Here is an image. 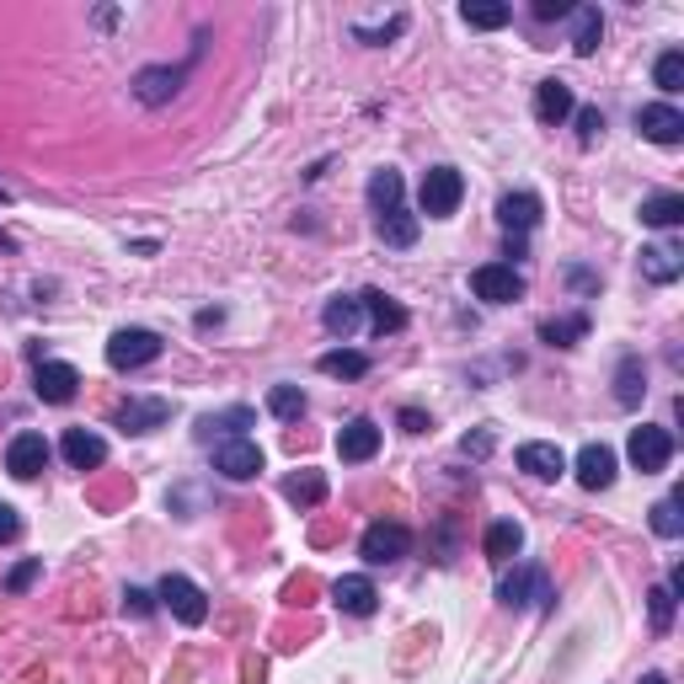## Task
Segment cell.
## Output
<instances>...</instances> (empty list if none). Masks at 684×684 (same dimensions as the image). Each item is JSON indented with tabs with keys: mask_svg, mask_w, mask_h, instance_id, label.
<instances>
[{
	"mask_svg": "<svg viewBox=\"0 0 684 684\" xmlns=\"http://www.w3.org/2000/svg\"><path fill=\"white\" fill-rule=\"evenodd\" d=\"M684 273L680 246H642V278L647 284H674Z\"/></svg>",
	"mask_w": 684,
	"mask_h": 684,
	"instance_id": "cell-21",
	"label": "cell"
},
{
	"mask_svg": "<svg viewBox=\"0 0 684 684\" xmlns=\"http://www.w3.org/2000/svg\"><path fill=\"white\" fill-rule=\"evenodd\" d=\"M471 295L487 299V305H513V299L524 295V273L513 268V263H481L471 273Z\"/></svg>",
	"mask_w": 684,
	"mask_h": 684,
	"instance_id": "cell-5",
	"label": "cell"
},
{
	"mask_svg": "<svg viewBox=\"0 0 684 684\" xmlns=\"http://www.w3.org/2000/svg\"><path fill=\"white\" fill-rule=\"evenodd\" d=\"M284 498L295 508H321L327 503V477L321 471H295V477L284 481Z\"/></svg>",
	"mask_w": 684,
	"mask_h": 684,
	"instance_id": "cell-26",
	"label": "cell"
},
{
	"mask_svg": "<svg viewBox=\"0 0 684 684\" xmlns=\"http://www.w3.org/2000/svg\"><path fill=\"white\" fill-rule=\"evenodd\" d=\"M460 17H466L471 28H481V32H498V28H508V17H513V11H508V6H492V0H466V6H460Z\"/></svg>",
	"mask_w": 684,
	"mask_h": 684,
	"instance_id": "cell-33",
	"label": "cell"
},
{
	"mask_svg": "<svg viewBox=\"0 0 684 684\" xmlns=\"http://www.w3.org/2000/svg\"><path fill=\"white\" fill-rule=\"evenodd\" d=\"M43 466H49V439H43V433H17V439L6 445V471L17 481L43 477Z\"/></svg>",
	"mask_w": 684,
	"mask_h": 684,
	"instance_id": "cell-10",
	"label": "cell"
},
{
	"mask_svg": "<svg viewBox=\"0 0 684 684\" xmlns=\"http://www.w3.org/2000/svg\"><path fill=\"white\" fill-rule=\"evenodd\" d=\"M166 417H172V401H161V396H129L119 412H113V422H119L123 433H150Z\"/></svg>",
	"mask_w": 684,
	"mask_h": 684,
	"instance_id": "cell-11",
	"label": "cell"
},
{
	"mask_svg": "<svg viewBox=\"0 0 684 684\" xmlns=\"http://www.w3.org/2000/svg\"><path fill=\"white\" fill-rule=\"evenodd\" d=\"M417 231H422L417 214H407L401 204L380 214V241H386V246H401V252H407V246H417Z\"/></svg>",
	"mask_w": 684,
	"mask_h": 684,
	"instance_id": "cell-27",
	"label": "cell"
},
{
	"mask_svg": "<svg viewBox=\"0 0 684 684\" xmlns=\"http://www.w3.org/2000/svg\"><path fill=\"white\" fill-rule=\"evenodd\" d=\"M17 535H22V513H17L11 503H0V545H6V540H17Z\"/></svg>",
	"mask_w": 684,
	"mask_h": 684,
	"instance_id": "cell-44",
	"label": "cell"
},
{
	"mask_svg": "<svg viewBox=\"0 0 684 684\" xmlns=\"http://www.w3.org/2000/svg\"><path fill=\"white\" fill-rule=\"evenodd\" d=\"M642 396H647V369H642V358L631 354V358H621V369H615V401H621V407H642Z\"/></svg>",
	"mask_w": 684,
	"mask_h": 684,
	"instance_id": "cell-25",
	"label": "cell"
},
{
	"mask_svg": "<svg viewBox=\"0 0 684 684\" xmlns=\"http://www.w3.org/2000/svg\"><path fill=\"white\" fill-rule=\"evenodd\" d=\"M150 599H155V594H145V589H123V610H129V615H134V621H145L150 610H155V604H150Z\"/></svg>",
	"mask_w": 684,
	"mask_h": 684,
	"instance_id": "cell-43",
	"label": "cell"
},
{
	"mask_svg": "<svg viewBox=\"0 0 684 684\" xmlns=\"http://www.w3.org/2000/svg\"><path fill=\"white\" fill-rule=\"evenodd\" d=\"M337 455H343L348 466H364V460H375V455H380V428H375L369 417H354V422H343V428H337Z\"/></svg>",
	"mask_w": 684,
	"mask_h": 684,
	"instance_id": "cell-12",
	"label": "cell"
},
{
	"mask_svg": "<svg viewBox=\"0 0 684 684\" xmlns=\"http://www.w3.org/2000/svg\"><path fill=\"white\" fill-rule=\"evenodd\" d=\"M578 481H583L589 492H604V487L615 481V449L610 445H583L578 449Z\"/></svg>",
	"mask_w": 684,
	"mask_h": 684,
	"instance_id": "cell-16",
	"label": "cell"
},
{
	"mask_svg": "<svg viewBox=\"0 0 684 684\" xmlns=\"http://www.w3.org/2000/svg\"><path fill=\"white\" fill-rule=\"evenodd\" d=\"M519 471H530V477H540V481H557L566 471V455L557 445H519Z\"/></svg>",
	"mask_w": 684,
	"mask_h": 684,
	"instance_id": "cell-20",
	"label": "cell"
},
{
	"mask_svg": "<svg viewBox=\"0 0 684 684\" xmlns=\"http://www.w3.org/2000/svg\"><path fill=\"white\" fill-rule=\"evenodd\" d=\"M498 599H503L508 610H545L557 594H551V578L540 566H513L503 583H498Z\"/></svg>",
	"mask_w": 684,
	"mask_h": 684,
	"instance_id": "cell-3",
	"label": "cell"
},
{
	"mask_svg": "<svg viewBox=\"0 0 684 684\" xmlns=\"http://www.w3.org/2000/svg\"><path fill=\"white\" fill-rule=\"evenodd\" d=\"M316 369L331 375V380H364V375H369V354H358V348H331V354L316 358Z\"/></svg>",
	"mask_w": 684,
	"mask_h": 684,
	"instance_id": "cell-24",
	"label": "cell"
},
{
	"mask_svg": "<svg viewBox=\"0 0 684 684\" xmlns=\"http://www.w3.org/2000/svg\"><path fill=\"white\" fill-rule=\"evenodd\" d=\"M653 81L663 91H668V96H674V91L684 86V54L680 49H668V54H657V64H653Z\"/></svg>",
	"mask_w": 684,
	"mask_h": 684,
	"instance_id": "cell-37",
	"label": "cell"
},
{
	"mask_svg": "<svg viewBox=\"0 0 684 684\" xmlns=\"http://www.w3.org/2000/svg\"><path fill=\"white\" fill-rule=\"evenodd\" d=\"M636 129H642L653 145H680L684 140V113L680 108H668V102H647V108L636 113Z\"/></svg>",
	"mask_w": 684,
	"mask_h": 684,
	"instance_id": "cell-14",
	"label": "cell"
},
{
	"mask_svg": "<svg viewBox=\"0 0 684 684\" xmlns=\"http://www.w3.org/2000/svg\"><path fill=\"white\" fill-rule=\"evenodd\" d=\"M519 545H524V530H519L513 519H498V524L487 530V557H492V562H513Z\"/></svg>",
	"mask_w": 684,
	"mask_h": 684,
	"instance_id": "cell-31",
	"label": "cell"
},
{
	"mask_svg": "<svg viewBox=\"0 0 684 684\" xmlns=\"http://www.w3.org/2000/svg\"><path fill=\"white\" fill-rule=\"evenodd\" d=\"M268 412L278 417V422H295V417L305 412V390L299 386H273L268 390Z\"/></svg>",
	"mask_w": 684,
	"mask_h": 684,
	"instance_id": "cell-34",
	"label": "cell"
},
{
	"mask_svg": "<svg viewBox=\"0 0 684 684\" xmlns=\"http://www.w3.org/2000/svg\"><path fill=\"white\" fill-rule=\"evenodd\" d=\"M38 572H43V562H38V557L17 562V566H11V578H6V594H28L32 583H38Z\"/></svg>",
	"mask_w": 684,
	"mask_h": 684,
	"instance_id": "cell-39",
	"label": "cell"
},
{
	"mask_svg": "<svg viewBox=\"0 0 684 684\" xmlns=\"http://www.w3.org/2000/svg\"><path fill=\"white\" fill-rule=\"evenodd\" d=\"M642 220L657 225V231H674L684 220V198L680 193H653V198H642Z\"/></svg>",
	"mask_w": 684,
	"mask_h": 684,
	"instance_id": "cell-29",
	"label": "cell"
},
{
	"mask_svg": "<svg viewBox=\"0 0 684 684\" xmlns=\"http://www.w3.org/2000/svg\"><path fill=\"white\" fill-rule=\"evenodd\" d=\"M460 455H466V460H487V455H492V433H487V428L466 433V439H460Z\"/></svg>",
	"mask_w": 684,
	"mask_h": 684,
	"instance_id": "cell-42",
	"label": "cell"
},
{
	"mask_svg": "<svg viewBox=\"0 0 684 684\" xmlns=\"http://www.w3.org/2000/svg\"><path fill=\"white\" fill-rule=\"evenodd\" d=\"M407 32V17H390L386 28H354L358 43H386V38H401Z\"/></svg>",
	"mask_w": 684,
	"mask_h": 684,
	"instance_id": "cell-40",
	"label": "cell"
},
{
	"mask_svg": "<svg viewBox=\"0 0 684 684\" xmlns=\"http://www.w3.org/2000/svg\"><path fill=\"white\" fill-rule=\"evenodd\" d=\"M60 449H64V460H70L75 471H96V466L108 460V439H102V433H91V428H70Z\"/></svg>",
	"mask_w": 684,
	"mask_h": 684,
	"instance_id": "cell-17",
	"label": "cell"
},
{
	"mask_svg": "<svg viewBox=\"0 0 684 684\" xmlns=\"http://www.w3.org/2000/svg\"><path fill=\"white\" fill-rule=\"evenodd\" d=\"M364 299V310H369V321H375V331L386 337V331H401L407 327V310L396 305L390 295H380V289H369V295H358Z\"/></svg>",
	"mask_w": 684,
	"mask_h": 684,
	"instance_id": "cell-28",
	"label": "cell"
},
{
	"mask_svg": "<svg viewBox=\"0 0 684 684\" xmlns=\"http://www.w3.org/2000/svg\"><path fill=\"white\" fill-rule=\"evenodd\" d=\"M566 278H572L578 289H599V278H594V273H583V268H566Z\"/></svg>",
	"mask_w": 684,
	"mask_h": 684,
	"instance_id": "cell-47",
	"label": "cell"
},
{
	"mask_svg": "<svg viewBox=\"0 0 684 684\" xmlns=\"http://www.w3.org/2000/svg\"><path fill=\"white\" fill-rule=\"evenodd\" d=\"M331 604L343 610V615H375V604H380V594H375V583L364 578V572H348V578H337L331 583Z\"/></svg>",
	"mask_w": 684,
	"mask_h": 684,
	"instance_id": "cell-15",
	"label": "cell"
},
{
	"mask_svg": "<svg viewBox=\"0 0 684 684\" xmlns=\"http://www.w3.org/2000/svg\"><path fill=\"white\" fill-rule=\"evenodd\" d=\"M647 599H653V625L657 631H668V625H674V604H680V594H674L668 583H657Z\"/></svg>",
	"mask_w": 684,
	"mask_h": 684,
	"instance_id": "cell-38",
	"label": "cell"
},
{
	"mask_svg": "<svg viewBox=\"0 0 684 684\" xmlns=\"http://www.w3.org/2000/svg\"><path fill=\"white\" fill-rule=\"evenodd\" d=\"M252 422H257V412H252V407H231V412H220V417H204V433H214V428H220L225 439H246L241 428H252Z\"/></svg>",
	"mask_w": 684,
	"mask_h": 684,
	"instance_id": "cell-35",
	"label": "cell"
},
{
	"mask_svg": "<svg viewBox=\"0 0 684 684\" xmlns=\"http://www.w3.org/2000/svg\"><path fill=\"white\" fill-rule=\"evenodd\" d=\"M625 455H631V466L642 471V477H653V471H663L668 460H674V433L668 428H631V445H625Z\"/></svg>",
	"mask_w": 684,
	"mask_h": 684,
	"instance_id": "cell-6",
	"label": "cell"
},
{
	"mask_svg": "<svg viewBox=\"0 0 684 684\" xmlns=\"http://www.w3.org/2000/svg\"><path fill=\"white\" fill-rule=\"evenodd\" d=\"M412 551V530L407 524H396V519H375L369 530H364V540H358V557L369 566H390L401 562Z\"/></svg>",
	"mask_w": 684,
	"mask_h": 684,
	"instance_id": "cell-1",
	"label": "cell"
},
{
	"mask_svg": "<svg viewBox=\"0 0 684 684\" xmlns=\"http://www.w3.org/2000/svg\"><path fill=\"white\" fill-rule=\"evenodd\" d=\"M540 337L551 348H572V343L589 337V316H551V321H540Z\"/></svg>",
	"mask_w": 684,
	"mask_h": 684,
	"instance_id": "cell-30",
	"label": "cell"
},
{
	"mask_svg": "<svg viewBox=\"0 0 684 684\" xmlns=\"http://www.w3.org/2000/svg\"><path fill=\"white\" fill-rule=\"evenodd\" d=\"M642 684H668V680H663V674H647V680H642Z\"/></svg>",
	"mask_w": 684,
	"mask_h": 684,
	"instance_id": "cell-48",
	"label": "cell"
},
{
	"mask_svg": "<svg viewBox=\"0 0 684 684\" xmlns=\"http://www.w3.org/2000/svg\"><path fill=\"white\" fill-rule=\"evenodd\" d=\"M540 214H545V204H540L535 193H508L503 204H498V220H503L508 236H524V231H535Z\"/></svg>",
	"mask_w": 684,
	"mask_h": 684,
	"instance_id": "cell-18",
	"label": "cell"
},
{
	"mask_svg": "<svg viewBox=\"0 0 684 684\" xmlns=\"http://www.w3.org/2000/svg\"><path fill=\"white\" fill-rule=\"evenodd\" d=\"M653 535H663V540H680L684 535L680 492H674V498H663V503H653Z\"/></svg>",
	"mask_w": 684,
	"mask_h": 684,
	"instance_id": "cell-36",
	"label": "cell"
},
{
	"mask_svg": "<svg viewBox=\"0 0 684 684\" xmlns=\"http://www.w3.org/2000/svg\"><path fill=\"white\" fill-rule=\"evenodd\" d=\"M150 358H161V337L150 327L113 331V343H108V364H113V369H145Z\"/></svg>",
	"mask_w": 684,
	"mask_h": 684,
	"instance_id": "cell-7",
	"label": "cell"
},
{
	"mask_svg": "<svg viewBox=\"0 0 684 684\" xmlns=\"http://www.w3.org/2000/svg\"><path fill=\"white\" fill-rule=\"evenodd\" d=\"M599 38H604V17H599V6H572V54H594Z\"/></svg>",
	"mask_w": 684,
	"mask_h": 684,
	"instance_id": "cell-22",
	"label": "cell"
},
{
	"mask_svg": "<svg viewBox=\"0 0 684 684\" xmlns=\"http://www.w3.org/2000/svg\"><path fill=\"white\" fill-rule=\"evenodd\" d=\"M32 390H38V401L64 407V401H75V390H81V369H75V364H60V358H38Z\"/></svg>",
	"mask_w": 684,
	"mask_h": 684,
	"instance_id": "cell-8",
	"label": "cell"
},
{
	"mask_svg": "<svg viewBox=\"0 0 684 684\" xmlns=\"http://www.w3.org/2000/svg\"><path fill=\"white\" fill-rule=\"evenodd\" d=\"M182 64H150V70H140L134 75V96L145 102V108H161V102H172L177 96V86H182Z\"/></svg>",
	"mask_w": 684,
	"mask_h": 684,
	"instance_id": "cell-13",
	"label": "cell"
},
{
	"mask_svg": "<svg viewBox=\"0 0 684 684\" xmlns=\"http://www.w3.org/2000/svg\"><path fill=\"white\" fill-rule=\"evenodd\" d=\"M578 113V102H572V86L566 81H540L535 86V119L540 123H562Z\"/></svg>",
	"mask_w": 684,
	"mask_h": 684,
	"instance_id": "cell-19",
	"label": "cell"
},
{
	"mask_svg": "<svg viewBox=\"0 0 684 684\" xmlns=\"http://www.w3.org/2000/svg\"><path fill=\"white\" fill-rule=\"evenodd\" d=\"M155 599H161V604H166L182 625H204L208 621L204 589H198L193 578H182V572H166V578H161V589H155Z\"/></svg>",
	"mask_w": 684,
	"mask_h": 684,
	"instance_id": "cell-4",
	"label": "cell"
},
{
	"mask_svg": "<svg viewBox=\"0 0 684 684\" xmlns=\"http://www.w3.org/2000/svg\"><path fill=\"white\" fill-rule=\"evenodd\" d=\"M460 198H466V177H460L455 166H433V172L422 177V187H417V204H422L428 220H449V214L460 208Z\"/></svg>",
	"mask_w": 684,
	"mask_h": 684,
	"instance_id": "cell-2",
	"label": "cell"
},
{
	"mask_svg": "<svg viewBox=\"0 0 684 684\" xmlns=\"http://www.w3.org/2000/svg\"><path fill=\"white\" fill-rule=\"evenodd\" d=\"M535 17L540 22H562V17H572V6L566 0H535Z\"/></svg>",
	"mask_w": 684,
	"mask_h": 684,
	"instance_id": "cell-45",
	"label": "cell"
},
{
	"mask_svg": "<svg viewBox=\"0 0 684 684\" xmlns=\"http://www.w3.org/2000/svg\"><path fill=\"white\" fill-rule=\"evenodd\" d=\"M401 428H407V433H422V428H428V417L417 412V407H407V412H401Z\"/></svg>",
	"mask_w": 684,
	"mask_h": 684,
	"instance_id": "cell-46",
	"label": "cell"
},
{
	"mask_svg": "<svg viewBox=\"0 0 684 684\" xmlns=\"http://www.w3.org/2000/svg\"><path fill=\"white\" fill-rule=\"evenodd\" d=\"M214 471L231 481H252L263 471V449L252 445V439H220L214 445Z\"/></svg>",
	"mask_w": 684,
	"mask_h": 684,
	"instance_id": "cell-9",
	"label": "cell"
},
{
	"mask_svg": "<svg viewBox=\"0 0 684 684\" xmlns=\"http://www.w3.org/2000/svg\"><path fill=\"white\" fill-rule=\"evenodd\" d=\"M358 321H364V299L358 295H337L327 310H321V327H327L331 337H354Z\"/></svg>",
	"mask_w": 684,
	"mask_h": 684,
	"instance_id": "cell-23",
	"label": "cell"
},
{
	"mask_svg": "<svg viewBox=\"0 0 684 684\" xmlns=\"http://www.w3.org/2000/svg\"><path fill=\"white\" fill-rule=\"evenodd\" d=\"M0 204H11V193H6V187H0Z\"/></svg>",
	"mask_w": 684,
	"mask_h": 684,
	"instance_id": "cell-49",
	"label": "cell"
},
{
	"mask_svg": "<svg viewBox=\"0 0 684 684\" xmlns=\"http://www.w3.org/2000/svg\"><path fill=\"white\" fill-rule=\"evenodd\" d=\"M599 134H604V113H599V108H578V140L594 145Z\"/></svg>",
	"mask_w": 684,
	"mask_h": 684,
	"instance_id": "cell-41",
	"label": "cell"
},
{
	"mask_svg": "<svg viewBox=\"0 0 684 684\" xmlns=\"http://www.w3.org/2000/svg\"><path fill=\"white\" fill-rule=\"evenodd\" d=\"M401 204V172H390V166H380L375 177H369V208L375 214H386V208Z\"/></svg>",
	"mask_w": 684,
	"mask_h": 684,
	"instance_id": "cell-32",
	"label": "cell"
}]
</instances>
